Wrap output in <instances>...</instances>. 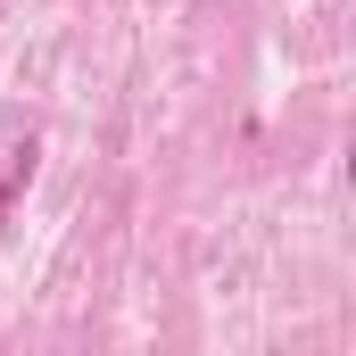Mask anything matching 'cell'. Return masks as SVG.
Instances as JSON below:
<instances>
[{
	"mask_svg": "<svg viewBox=\"0 0 356 356\" xmlns=\"http://www.w3.org/2000/svg\"><path fill=\"white\" fill-rule=\"evenodd\" d=\"M25 182H33V149H17V158H8V175H0V216L17 207V191H25Z\"/></svg>",
	"mask_w": 356,
	"mask_h": 356,
	"instance_id": "1",
	"label": "cell"
}]
</instances>
